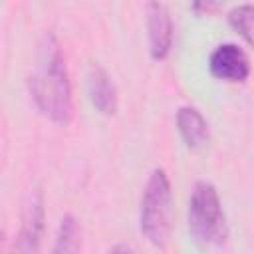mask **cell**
<instances>
[{
  "label": "cell",
  "instance_id": "obj_9",
  "mask_svg": "<svg viewBox=\"0 0 254 254\" xmlns=\"http://www.w3.org/2000/svg\"><path fill=\"white\" fill-rule=\"evenodd\" d=\"M79 248H81L79 222L73 214H65L60 220V226H58V232H56L54 252L56 254H73V252H79Z\"/></svg>",
  "mask_w": 254,
  "mask_h": 254
},
{
  "label": "cell",
  "instance_id": "obj_6",
  "mask_svg": "<svg viewBox=\"0 0 254 254\" xmlns=\"http://www.w3.org/2000/svg\"><path fill=\"white\" fill-rule=\"evenodd\" d=\"M147 38L151 58L155 62L165 60L173 46V18L161 0H149L147 4Z\"/></svg>",
  "mask_w": 254,
  "mask_h": 254
},
{
  "label": "cell",
  "instance_id": "obj_8",
  "mask_svg": "<svg viewBox=\"0 0 254 254\" xmlns=\"http://www.w3.org/2000/svg\"><path fill=\"white\" fill-rule=\"evenodd\" d=\"M177 129L185 145L192 151L202 149L210 139V129L206 119L192 105H181L177 109Z\"/></svg>",
  "mask_w": 254,
  "mask_h": 254
},
{
  "label": "cell",
  "instance_id": "obj_12",
  "mask_svg": "<svg viewBox=\"0 0 254 254\" xmlns=\"http://www.w3.org/2000/svg\"><path fill=\"white\" fill-rule=\"evenodd\" d=\"M119 250H123V252H131V250H135V248L129 246V244H119V246H113V248H111V252H119Z\"/></svg>",
  "mask_w": 254,
  "mask_h": 254
},
{
  "label": "cell",
  "instance_id": "obj_3",
  "mask_svg": "<svg viewBox=\"0 0 254 254\" xmlns=\"http://www.w3.org/2000/svg\"><path fill=\"white\" fill-rule=\"evenodd\" d=\"M189 230L194 240L202 244L220 246L228 238V224L222 210L218 190L212 183L198 181L194 183L189 196Z\"/></svg>",
  "mask_w": 254,
  "mask_h": 254
},
{
  "label": "cell",
  "instance_id": "obj_4",
  "mask_svg": "<svg viewBox=\"0 0 254 254\" xmlns=\"http://www.w3.org/2000/svg\"><path fill=\"white\" fill-rule=\"evenodd\" d=\"M208 71L228 83H242L250 75V60L246 52L232 42L216 46L208 56Z\"/></svg>",
  "mask_w": 254,
  "mask_h": 254
},
{
  "label": "cell",
  "instance_id": "obj_5",
  "mask_svg": "<svg viewBox=\"0 0 254 254\" xmlns=\"http://www.w3.org/2000/svg\"><path fill=\"white\" fill-rule=\"evenodd\" d=\"M44 222H46L44 194L40 189H34L30 192L24 212H22V226H20V234L14 242V250L24 252V254L38 252L42 236H44Z\"/></svg>",
  "mask_w": 254,
  "mask_h": 254
},
{
  "label": "cell",
  "instance_id": "obj_7",
  "mask_svg": "<svg viewBox=\"0 0 254 254\" xmlns=\"http://www.w3.org/2000/svg\"><path fill=\"white\" fill-rule=\"evenodd\" d=\"M87 95L91 105L101 113V115H115L119 99H117V89L109 77V73L101 65H93L87 73Z\"/></svg>",
  "mask_w": 254,
  "mask_h": 254
},
{
  "label": "cell",
  "instance_id": "obj_2",
  "mask_svg": "<svg viewBox=\"0 0 254 254\" xmlns=\"http://www.w3.org/2000/svg\"><path fill=\"white\" fill-rule=\"evenodd\" d=\"M171 218H173V190L171 181L165 169H153L139 208V230L143 238L155 248H165L171 236Z\"/></svg>",
  "mask_w": 254,
  "mask_h": 254
},
{
  "label": "cell",
  "instance_id": "obj_1",
  "mask_svg": "<svg viewBox=\"0 0 254 254\" xmlns=\"http://www.w3.org/2000/svg\"><path fill=\"white\" fill-rule=\"evenodd\" d=\"M28 89L36 109L58 125H67L73 117L71 83L65 56L54 32H44L38 44L36 65L28 77Z\"/></svg>",
  "mask_w": 254,
  "mask_h": 254
},
{
  "label": "cell",
  "instance_id": "obj_11",
  "mask_svg": "<svg viewBox=\"0 0 254 254\" xmlns=\"http://www.w3.org/2000/svg\"><path fill=\"white\" fill-rule=\"evenodd\" d=\"M224 0H192L190 10L194 16H212L222 8Z\"/></svg>",
  "mask_w": 254,
  "mask_h": 254
},
{
  "label": "cell",
  "instance_id": "obj_10",
  "mask_svg": "<svg viewBox=\"0 0 254 254\" xmlns=\"http://www.w3.org/2000/svg\"><path fill=\"white\" fill-rule=\"evenodd\" d=\"M230 28L254 46V4H240L228 12Z\"/></svg>",
  "mask_w": 254,
  "mask_h": 254
}]
</instances>
